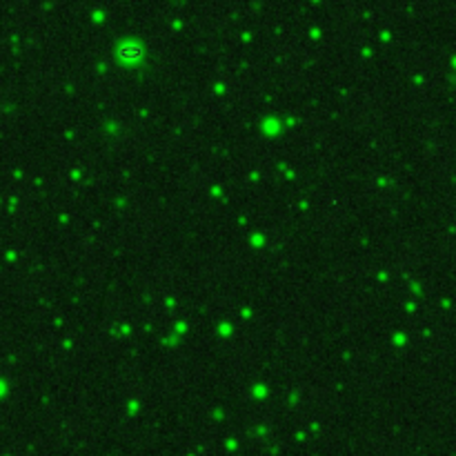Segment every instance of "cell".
<instances>
[{
  "instance_id": "6da1fadb",
  "label": "cell",
  "mask_w": 456,
  "mask_h": 456,
  "mask_svg": "<svg viewBox=\"0 0 456 456\" xmlns=\"http://www.w3.org/2000/svg\"><path fill=\"white\" fill-rule=\"evenodd\" d=\"M138 56H140V47L134 45V42H127V45L120 47V58H125V60H134Z\"/></svg>"
}]
</instances>
